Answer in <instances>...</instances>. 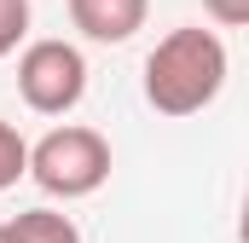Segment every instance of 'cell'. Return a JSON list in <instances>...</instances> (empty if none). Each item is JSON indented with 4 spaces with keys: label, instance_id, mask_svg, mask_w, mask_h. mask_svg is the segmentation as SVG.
I'll use <instances>...</instances> for the list:
<instances>
[{
    "label": "cell",
    "instance_id": "obj_1",
    "mask_svg": "<svg viewBox=\"0 0 249 243\" xmlns=\"http://www.w3.org/2000/svg\"><path fill=\"white\" fill-rule=\"evenodd\" d=\"M226 69H232L226 41L214 29H203V23H180L145 58V104L157 116H174V122L197 116V110H209L220 99Z\"/></svg>",
    "mask_w": 249,
    "mask_h": 243
},
{
    "label": "cell",
    "instance_id": "obj_2",
    "mask_svg": "<svg viewBox=\"0 0 249 243\" xmlns=\"http://www.w3.org/2000/svg\"><path fill=\"white\" fill-rule=\"evenodd\" d=\"M29 180L41 185L47 197H93L99 185L110 180V139L99 127H81V122H64L53 133H41L29 145Z\"/></svg>",
    "mask_w": 249,
    "mask_h": 243
},
{
    "label": "cell",
    "instance_id": "obj_3",
    "mask_svg": "<svg viewBox=\"0 0 249 243\" xmlns=\"http://www.w3.org/2000/svg\"><path fill=\"white\" fill-rule=\"evenodd\" d=\"M18 93L35 116H70L87 93V58L81 47H70L58 35L47 41H29L18 52Z\"/></svg>",
    "mask_w": 249,
    "mask_h": 243
},
{
    "label": "cell",
    "instance_id": "obj_4",
    "mask_svg": "<svg viewBox=\"0 0 249 243\" xmlns=\"http://www.w3.org/2000/svg\"><path fill=\"white\" fill-rule=\"evenodd\" d=\"M151 17V0H70V23L99 41V47H122L145 29Z\"/></svg>",
    "mask_w": 249,
    "mask_h": 243
},
{
    "label": "cell",
    "instance_id": "obj_5",
    "mask_svg": "<svg viewBox=\"0 0 249 243\" xmlns=\"http://www.w3.org/2000/svg\"><path fill=\"white\" fill-rule=\"evenodd\" d=\"M0 243H81V232L58 208H23L0 226Z\"/></svg>",
    "mask_w": 249,
    "mask_h": 243
},
{
    "label": "cell",
    "instance_id": "obj_6",
    "mask_svg": "<svg viewBox=\"0 0 249 243\" xmlns=\"http://www.w3.org/2000/svg\"><path fill=\"white\" fill-rule=\"evenodd\" d=\"M23 174H29V139L12 122H0V191H12Z\"/></svg>",
    "mask_w": 249,
    "mask_h": 243
},
{
    "label": "cell",
    "instance_id": "obj_7",
    "mask_svg": "<svg viewBox=\"0 0 249 243\" xmlns=\"http://www.w3.org/2000/svg\"><path fill=\"white\" fill-rule=\"evenodd\" d=\"M29 35V0H0V58H12Z\"/></svg>",
    "mask_w": 249,
    "mask_h": 243
},
{
    "label": "cell",
    "instance_id": "obj_8",
    "mask_svg": "<svg viewBox=\"0 0 249 243\" xmlns=\"http://www.w3.org/2000/svg\"><path fill=\"white\" fill-rule=\"evenodd\" d=\"M203 12L226 29H249V0H203Z\"/></svg>",
    "mask_w": 249,
    "mask_h": 243
},
{
    "label": "cell",
    "instance_id": "obj_9",
    "mask_svg": "<svg viewBox=\"0 0 249 243\" xmlns=\"http://www.w3.org/2000/svg\"><path fill=\"white\" fill-rule=\"evenodd\" d=\"M238 243H249V191H244V208H238Z\"/></svg>",
    "mask_w": 249,
    "mask_h": 243
}]
</instances>
